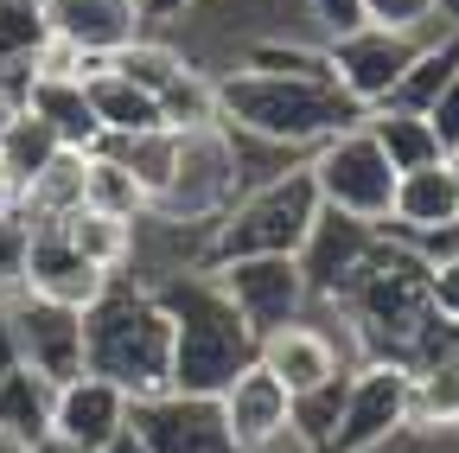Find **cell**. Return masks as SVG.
Wrapping results in <instances>:
<instances>
[{
	"mask_svg": "<svg viewBox=\"0 0 459 453\" xmlns=\"http://www.w3.org/2000/svg\"><path fill=\"white\" fill-rule=\"evenodd\" d=\"M421 256H459V223H453V231H446V237H434V243H421Z\"/></svg>",
	"mask_w": 459,
	"mask_h": 453,
	"instance_id": "obj_39",
	"label": "cell"
},
{
	"mask_svg": "<svg viewBox=\"0 0 459 453\" xmlns=\"http://www.w3.org/2000/svg\"><path fill=\"white\" fill-rule=\"evenodd\" d=\"M446 173H453V179H459V147H453V153H446Z\"/></svg>",
	"mask_w": 459,
	"mask_h": 453,
	"instance_id": "obj_45",
	"label": "cell"
},
{
	"mask_svg": "<svg viewBox=\"0 0 459 453\" xmlns=\"http://www.w3.org/2000/svg\"><path fill=\"white\" fill-rule=\"evenodd\" d=\"M307 13H313L332 39H338V32H351V26H364V20H358V0H307Z\"/></svg>",
	"mask_w": 459,
	"mask_h": 453,
	"instance_id": "obj_37",
	"label": "cell"
},
{
	"mask_svg": "<svg viewBox=\"0 0 459 453\" xmlns=\"http://www.w3.org/2000/svg\"><path fill=\"white\" fill-rule=\"evenodd\" d=\"M13 116H20V102H13L7 90H0V141H7V128H13Z\"/></svg>",
	"mask_w": 459,
	"mask_h": 453,
	"instance_id": "obj_40",
	"label": "cell"
},
{
	"mask_svg": "<svg viewBox=\"0 0 459 453\" xmlns=\"http://www.w3.org/2000/svg\"><path fill=\"white\" fill-rule=\"evenodd\" d=\"M192 7H198V0H141V20H147V32L153 26H179Z\"/></svg>",
	"mask_w": 459,
	"mask_h": 453,
	"instance_id": "obj_38",
	"label": "cell"
},
{
	"mask_svg": "<svg viewBox=\"0 0 459 453\" xmlns=\"http://www.w3.org/2000/svg\"><path fill=\"white\" fill-rule=\"evenodd\" d=\"M172 326V389L186 396H223L230 383H237L262 338L243 326V313L223 301V288L204 274V268H186V274H166L147 288Z\"/></svg>",
	"mask_w": 459,
	"mask_h": 453,
	"instance_id": "obj_1",
	"label": "cell"
},
{
	"mask_svg": "<svg viewBox=\"0 0 459 453\" xmlns=\"http://www.w3.org/2000/svg\"><path fill=\"white\" fill-rule=\"evenodd\" d=\"M20 274H26V217L13 205V211H0V294H13Z\"/></svg>",
	"mask_w": 459,
	"mask_h": 453,
	"instance_id": "obj_34",
	"label": "cell"
},
{
	"mask_svg": "<svg viewBox=\"0 0 459 453\" xmlns=\"http://www.w3.org/2000/svg\"><path fill=\"white\" fill-rule=\"evenodd\" d=\"M307 179H313V192H319L325 211L358 217V223H370V231H383V223H389L395 166L383 160V147L370 141L364 122L344 128V135H332V141H319L313 160H307Z\"/></svg>",
	"mask_w": 459,
	"mask_h": 453,
	"instance_id": "obj_6",
	"label": "cell"
},
{
	"mask_svg": "<svg viewBox=\"0 0 459 453\" xmlns=\"http://www.w3.org/2000/svg\"><path fill=\"white\" fill-rule=\"evenodd\" d=\"M344 313H351V326H358L364 358L402 364V358H409V345L421 338V326L434 319V301H428V256H421L415 243H402V237L383 231L370 268L358 274L351 301H344Z\"/></svg>",
	"mask_w": 459,
	"mask_h": 453,
	"instance_id": "obj_4",
	"label": "cell"
},
{
	"mask_svg": "<svg viewBox=\"0 0 459 453\" xmlns=\"http://www.w3.org/2000/svg\"><path fill=\"white\" fill-rule=\"evenodd\" d=\"M428 301L440 319H459V256H428Z\"/></svg>",
	"mask_w": 459,
	"mask_h": 453,
	"instance_id": "obj_35",
	"label": "cell"
},
{
	"mask_svg": "<svg viewBox=\"0 0 459 453\" xmlns=\"http://www.w3.org/2000/svg\"><path fill=\"white\" fill-rule=\"evenodd\" d=\"M57 153H65V147H57V135H51L39 116H26V109H20L13 128H7V141H0V179H7L13 198H20V192L45 173V166L57 160Z\"/></svg>",
	"mask_w": 459,
	"mask_h": 453,
	"instance_id": "obj_27",
	"label": "cell"
},
{
	"mask_svg": "<svg viewBox=\"0 0 459 453\" xmlns=\"http://www.w3.org/2000/svg\"><path fill=\"white\" fill-rule=\"evenodd\" d=\"M409 428L415 434H453L459 428V364L409 377Z\"/></svg>",
	"mask_w": 459,
	"mask_h": 453,
	"instance_id": "obj_30",
	"label": "cell"
},
{
	"mask_svg": "<svg viewBox=\"0 0 459 453\" xmlns=\"http://www.w3.org/2000/svg\"><path fill=\"white\" fill-rule=\"evenodd\" d=\"M415 45H421V39H409V32L351 26V32L325 39L319 51H325V77H332V90L370 116V109H383V102L395 96L402 71H409V58H415Z\"/></svg>",
	"mask_w": 459,
	"mask_h": 453,
	"instance_id": "obj_9",
	"label": "cell"
},
{
	"mask_svg": "<svg viewBox=\"0 0 459 453\" xmlns=\"http://www.w3.org/2000/svg\"><path fill=\"white\" fill-rule=\"evenodd\" d=\"M128 396L102 383V377H71V383H57V403H51V434L57 440H71L83 453H102L115 434H128Z\"/></svg>",
	"mask_w": 459,
	"mask_h": 453,
	"instance_id": "obj_17",
	"label": "cell"
},
{
	"mask_svg": "<svg viewBox=\"0 0 459 453\" xmlns=\"http://www.w3.org/2000/svg\"><path fill=\"white\" fill-rule=\"evenodd\" d=\"M108 71H115V77H128V83H141L147 96H160V90H166L172 77L186 71V58H179V51H172L166 39L141 32L134 45H122V51H115V58H108Z\"/></svg>",
	"mask_w": 459,
	"mask_h": 453,
	"instance_id": "obj_31",
	"label": "cell"
},
{
	"mask_svg": "<svg viewBox=\"0 0 459 453\" xmlns=\"http://www.w3.org/2000/svg\"><path fill=\"white\" fill-rule=\"evenodd\" d=\"M39 13H45L51 39H65L71 51H83L96 65H108L122 45H134L147 32L141 0H39Z\"/></svg>",
	"mask_w": 459,
	"mask_h": 453,
	"instance_id": "obj_15",
	"label": "cell"
},
{
	"mask_svg": "<svg viewBox=\"0 0 459 453\" xmlns=\"http://www.w3.org/2000/svg\"><path fill=\"white\" fill-rule=\"evenodd\" d=\"M243 198V173H237V153H230V135L223 128H198V135H179V166H172L166 192L147 205V217L160 223H179V231H211V223Z\"/></svg>",
	"mask_w": 459,
	"mask_h": 453,
	"instance_id": "obj_7",
	"label": "cell"
},
{
	"mask_svg": "<svg viewBox=\"0 0 459 453\" xmlns=\"http://www.w3.org/2000/svg\"><path fill=\"white\" fill-rule=\"evenodd\" d=\"M217 409H223V428L237 440V453H268L274 440H287V389L262 364H249L237 383H230L217 396Z\"/></svg>",
	"mask_w": 459,
	"mask_h": 453,
	"instance_id": "obj_19",
	"label": "cell"
},
{
	"mask_svg": "<svg viewBox=\"0 0 459 453\" xmlns=\"http://www.w3.org/2000/svg\"><path fill=\"white\" fill-rule=\"evenodd\" d=\"M83 96H90V116H96L102 141H128V135H153V128H166V122H160V102H153L141 83L115 77L108 65H96V71L83 77Z\"/></svg>",
	"mask_w": 459,
	"mask_h": 453,
	"instance_id": "obj_20",
	"label": "cell"
},
{
	"mask_svg": "<svg viewBox=\"0 0 459 453\" xmlns=\"http://www.w3.org/2000/svg\"><path fill=\"white\" fill-rule=\"evenodd\" d=\"M51 403H57V383L32 377L26 364L0 370V428H13L20 440H45L51 434Z\"/></svg>",
	"mask_w": 459,
	"mask_h": 453,
	"instance_id": "obj_23",
	"label": "cell"
},
{
	"mask_svg": "<svg viewBox=\"0 0 459 453\" xmlns=\"http://www.w3.org/2000/svg\"><path fill=\"white\" fill-rule=\"evenodd\" d=\"M428 128H434V141H440V160L459 147V83L453 90H440L434 102H428Z\"/></svg>",
	"mask_w": 459,
	"mask_h": 453,
	"instance_id": "obj_36",
	"label": "cell"
},
{
	"mask_svg": "<svg viewBox=\"0 0 459 453\" xmlns=\"http://www.w3.org/2000/svg\"><path fill=\"white\" fill-rule=\"evenodd\" d=\"M377 237L383 231H370V223H358V217H338V211H325L319 205V217H313V231H307V243H300V281H307V301H351V288H358V274L370 268V256H377Z\"/></svg>",
	"mask_w": 459,
	"mask_h": 453,
	"instance_id": "obj_13",
	"label": "cell"
},
{
	"mask_svg": "<svg viewBox=\"0 0 459 453\" xmlns=\"http://www.w3.org/2000/svg\"><path fill=\"white\" fill-rule=\"evenodd\" d=\"M0 332H7L13 364H26L32 377H45V383L83 377V313L77 307L13 288V294H0Z\"/></svg>",
	"mask_w": 459,
	"mask_h": 453,
	"instance_id": "obj_8",
	"label": "cell"
},
{
	"mask_svg": "<svg viewBox=\"0 0 459 453\" xmlns=\"http://www.w3.org/2000/svg\"><path fill=\"white\" fill-rule=\"evenodd\" d=\"M358 20L364 26H383V32L428 39L440 26V0H358Z\"/></svg>",
	"mask_w": 459,
	"mask_h": 453,
	"instance_id": "obj_33",
	"label": "cell"
},
{
	"mask_svg": "<svg viewBox=\"0 0 459 453\" xmlns=\"http://www.w3.org/2000/svg\"><path fill=\"white\" fill-rule=\"evenodd\" d=\"M83 370L115 383L128 403L172 389V326L141 281L115 274L102 301L83 313Z\"/></svg>",
	"mask_w": 459,
	"mask_h": 453,
	"instance_id": "obj_3",
	"label": "cell"
},
{
	"mask_svg": "<svg viewBox=\"0 0 459 453\" xmlns=\"http://www.w3.org/2000/svg\"><path fill=\"white\" fill-rule=\"evenodd\" d=\"M440 26H459V0H440Z\"/></svg>",
	"mask_w": 459,
	"mask_h": 453,
	"instance_id": "obj_43",
	"label": "cell"
},
{
	"mask_svg": "<svg viewBox=\"0 0 459 453\" xmlns=\"http://www.w3.org/2000/svg\"><path fill=\"white\" fill-rule=\"evenodd\" d=\"M153 102H160V122H166L172 135L223 128V116H217V77H211V71H198V65H186V71L172 77Z\"/></svg>",
	"mask_w": 459,
	"mask_h": 453,
	"instance_id": "obj_26",
	"label": "cell"
},
{
	"mask_svg": "<svg viewBox=\"0 0 459 453\" xmlns=\"http://www.w3.org/2000/svg\"><path fill=\"white\" fill-rule=\"evenodd\" d=\"M364 128H370V141L383 147V160L395 166V173H415V166L440 160V141H434L428 116H409V109H370Z\"/></svg>",
	"mask_w": 459,
	"mask_h": 453,
	"instance_id": "obj_22",
	"label": "cell"
},
{
	"mask_svg": "<svg viewBox=\"0 0 459 453\" xmlns=\"http://www.w3.org/2000/svg\"><path fill=\"white\" fill-rule=\"evenodd\" d=\"M344 383H351V370L307 389V396H287V440L307 447V453H325L332 434H338V409H344Z\"/></svg>",
	"mask_w": 459,
	"mask_h": 453,
	"instance_id": "obj_28",
	"label": "cell"
},
{
	"mask_svg": "<svg viewBox=\"0 0 459 453\" xmlns=\"http://www.w3.org/2000/svg\"><path fill=\"white\" fill-rule=\"evenodd\" d=\"M65 237H71V249H77L90 268H102V274H128V262H134V223H122V217L71 211V217H65Z\"/></svg>",
	"mask_w": 459,
	"mask_h": 453,
	"instance_id": "obj_25",
	"label": "cell"
},
{
	"mask_svg": "<svg viewBox=\"0 0 459 453\" xmlns=\"http://www.w3.org/2000/svg\"><path fill=\"white\" fill-rule=\"evenodd\" d=\"M102 453H147V447H141V440H134V434H115V440H108V447H102Z\"/></svg>",
	"mask_w": 459,
	"mask_h": 453,
	"instance_id": "obj_42",
	"label": "cell"
},
{
	"mask_svg": "<svg viewBox=\"0 0 459 453\" xmlns=\"http://www.w3.org/2000/svg\"><path fill=\"white\" fill-rule=\"evenodd\" d=\"M20 109H26V116H39V122L57 135V147H65V153H96V147H102V128H96V116H90L83 83H32Z\"/></svg>",
	"mask_w": 459,
	"mask_h": 453,
	"instance_id": "obj_21",
	"label": "cell"
},
{
	"mask_svg": "<svg viewBox=\"0 0 459 453\" xmlns=\"http://www.w3.org/2000/svg\"><path fill=\"white\" fill-rule=\"evenodd\" d=\"M108 281H115V274L90 268V262L71 249L65 223H26V274H20V288H26V294L90 313V307L102 301V288H108Z\"/></svg>",
	"mask_w": 459,
	"mask_h": 453,
	"instance_id": "obj_14",
	"label": "cell"
},
{
	"mask_svg": "<svg viewBox=\"0 0 459 453\" xmlns=\"http://www.w3.org/2000/svg\"><path fill=\"white\" fill-rule=\"evenodd\" d=\"M13 205H20V198H13V186H7V179H0V211H13Z\"/></svg>",
	"mask_w": 459,
	"mask_h": 453,
	"instance_id": "obj_44",
	"label": "cell"
},
{
	"mask_svg": "<svg viewBox=\"0 0 459 453\" xmlns=\"http://www.w3.org/2000/svg\"><path fill=\"white\" fill-rule=\"evenodd\" d=\"M255 364L287 389V396H307V389H319V383H332V377H344L351 364L338 358V345H332V332H319V326H281V332H268L262 338V352H255Z\"/></svg>",
	"mask_w": 459,
	"mask_h": 453,
	"instance_id": "obj_18",
	"label": "cell"
},
{
	"mask_svg": "<svg viewBox=\"0 0 459 453\" xmlns=\"http://www.w3.org/2000/svg\"><path fill=\"white\" fill-rule=\"evenodd\" d=\"M217 116L249 141H268L281 153L319 147L364 122L358 102H344L332 77H262V71H223L217 77Z\"/></svg>",
	"mask_w": 459,
	"mask_h": 453,
	"instance_id": "obj_2",
	"label": "cell"
},
{
	"mask_svg": "<svg viewBox=\"0 0 459 453\" xmlns=\"http://www.w3.org/2000/svg\"><path fill=\"white\" fill-rule=\"evenodd\" d=\"M313 217H319V192H313L307 160H300V166H287V173H274L268 186H249L237 205L211 223L204 268L243 262V256H300Z\"/></svg>",
	"mask_w": 459,
	"mask_h": 453,
	"instance_id": "obj_5",
	"label": "cell"
},
{
	"mask_svg": "<svg viewBox=\"0 0 459 453\" xmlns=\"http://www.w3.org/2000/svg\"><path fill=\"white\" fill-rule=\"evenodd\" d=\"M459 223V179L446 173V160L415 166V173H395V198H389V223L383 231L402 243H434Z\"/></svg>",
	"mask_w": 459,
	"mask_h": 453,
	"instance_id": "obj_16",
	"label": "cell"
},
{
	"mask_svg": "<svg viewBox=\"0 0 459 453\" xmlns=\"http://www.w3.org/2000/svg\"><path fill=\"white\" fill-rule=\"evenodd\" d=\"M409 428V370L364 358L344 383V409H338V434L325 453H377Z\"/></svg>",
	"mask_w": 459,
	"mask_h": 453,
	"instance_id": "obj_10",
	"label": "cell"
},
{
	"mask_svg": "<svg viewBox=\"0 0 459 453\" xmlns=\"http://www.w3.org/2000/svg\"><path fill=\"white\" fill-rule=\"evenodd\" d=\"M128 434L147 453H237L217 396H186V389L141 396V403L128 409Z\"/></svg>",
	"mask_w": 459,
	"mask_h": 453,
	"instance_id": "obj_12",
	"label": "cell"
},
{
	"mask_svg": "<svg viewBox=\"0 0 459 453\" xmlns=\"http://www.w3.org/2000/svg\"><path fill=\"white\" fill-rule=\"evenodd\" d=\"M102 153H115L134 173V186L147 192V205L166 192L172 166H179V135L172 128H153V135H128V141H102Z\"/></svg>",
	"mask_w": 459,
	"mask_h": 453,
	"instance_id": "obj_29",
	"label": "cell"
},
{
	"mask_svg": "<svg viewBox=\"0 0 459 453\" xmlns=\"http://www.w3.org/2000/svg\"><path fill=\"white\" fill-rule=\"evenodd\" d=\"M39 45H45L39 0H0V65H32Z\"/></svg>",
	"mask_w": 459,
	"mask_h": 453,
	"instance_id": "obj_32",
	"label": "cell"
},
{
	"mask_svg": "<svg viewBox=\"0 0 459 453\" xmlns=\"http://www.w3.org/2000/svg\"><path fill=\"white\" fill-rule=\"evenodd\" d=\"M83 211H102V217H122V223H141L147 217V192L134 186V173L115 153H83Z\"/></svg>",
	"mask_w": 459,
	"mask_h": 453,
	"instance_id": "obj_24",
	"label": "cell"
},
{
	"mask_svg": "<svg viewBox=\"0 0 459 453\" xmlns=\"http://www.w3.org/2000/svg\"><path fill=\"white\" fill-rule=\"evenodd\" d=\"M0 453H32V440H20L13 428H0Z\"/></svg>",
	"mask_w": 459,
	"mask_h": 453,
	"instance_id": "obj_41",
	"label": "cell"
},
{
	"mask_svg": "<svg viewBox=\"0 0 459 453\" xmlns=\"http://www.w3.org/2000/svg\"><path fill=\"white\" fill-rule=\"evenodd\" d=\"M204 274L223 288V301L243 313V326L255 338L294 326L300 307H307V281H300V262L294 256H243V262H217Z\"/></svg>",
	"mask_w": 459,
	"mask_h": 453,
	"instance_id": "obj_11",
	"label": "cell"
}]
</instances>
